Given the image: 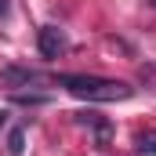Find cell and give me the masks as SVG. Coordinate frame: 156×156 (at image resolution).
Masks as SVG:
<instances>
[{"label": "cell", "mask_w": 156, "mask_h": 156, "mask_svg": "<svg viewBox=\"0 0 156 156\" xmlns=\"http://www.w3.org/2000/svg\"><path fill=\"white\" fill-rule=\"evenodd\" d=\"M58 83H62L69 94L83 98V102H123V98H131V94H134V87H131V83H123V80L83 76V73H62Z\"/></svg>", "instance_id": "1"}, {"label": "cell", "mask_w": 156, "mask_h": 156, "mask_svg": "<svg viewBox=\"0 0 156 156\" xmlns=\"http://www.w3.org/2000/svg\"><path fill=\"white\" fill-rule=\"evenodd\" d=\"M37 47L44 58H58V55H66L69 51V37L58 29V26H44L37 33Z\"/></svg>", "instance_id": "2"}, {"label": "cell", "mask_w": 156, "mask_h": 156, "mask_svg": "<svg viewBox=\"0 0 156 156\" xmlns=\"http://www.w3.org/2000/svg\"><path fill=\"white\" fill-rule=\"evenodd\" d=\"M73 116H76L80 127H91V131H94V142H98L102 149L109 145V138H113V123L102 116V113H91V109H87V113H73Z\"/></svg>", "instance_id": "3"}, {"label": "cell", "mask_w": 156, "mask_h": 156, "mask_svg": "<svg viewBox=\"0 0 156 156\" xmlns=\"http://www.w3.org/2000/svg\"><path fill=\"white\" fill-rule=\"evenodd\" d=\"M0 76H4V83H40L44 80L37 69H22V66H7Z\"/></svg>", "instance_id": "4"}, {"label": "cell", "mask_w": 156, "mask_h": 156, "mask_svg": "<svg viewBox=\"0 0 156 156\" xmlns=\"http://www.w3.org/2000/svg\"><path fill=\"white\" fill-rule=\"evenodd\" d=\"M26 153V127L18 123V127H11V134H7V156H22Z\"/></svg>", "instance_id": "5"}, {"label": "cell", "mask_w": 156, "mask_h": 156, "mask_svg": "<svg viewBox=\"0 0 156 156\" xmlns=\"http://www.w3.org/2000/svg\"><path fill=\"white\" fill-rule=\"evenodd\" d=\"M11 102H18V105H47L51 98L47 94H37V91H15Z\"/></svg>", "instance_id": "6"}, {"label": "cell", "mask_w": 156, "mask_h": 156, "mask_svg": "<svg viewBox=\"0 0 156 156\" xmlns=\"http://www.w3.org/2000/svg\"><path fill=\"white\" fill-rule=\"evenodd\" d=\"M138 153L142 156H156V127H149V131L138 134Z\"/></svg>", "instance_id": "7"}, {"label": "cell", "mask_w": 156, "mask_h": 156, "mask_svg": "<svg viewBox=\"0 0 156 156\" xmlns=\"http://www.w3.org/2000/svg\"><path fill=\"white\" fill-rule=\"evenodd\" d=\"M11 15V0H0V18H7Z\"/></svg>", "instance_id": "8"}, {"label": "cell", "mask_w": 156, "mask_h": 156, "mask_svg": "<svg viewBox=\"0 0 156 156\" xmlns=\"http://www.w3.org/2000/svg\"><path fill=\"white\" fill-rule=\"evenodd\" d=\"M4 123H7V113H4V109H0V127H4Z\"/></svg>", "instance_id": "9"}]
</instances>
